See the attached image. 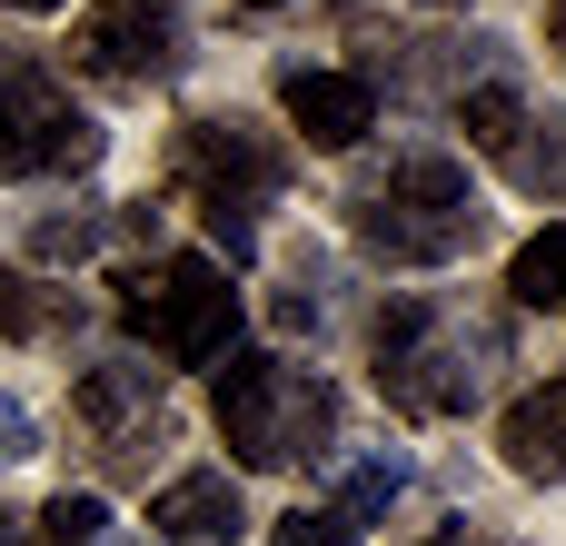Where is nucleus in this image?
<instances>
[{
	"label": "nucleus",
	"mask_w": 566,
	"mask_h": 546,
	"mask_svg": "<svg viewBox=\"0 0 566 546\" xmlns=\"http://www.w3.org/2000/svg\"><path fill=\"white\" fill-rule=\"evenodd\" d=\"M557 50H566V0H557Z\"/></svg>",
	"instance_id": "23"
},
{
	"label": "nucleus",
	"mask_w": 566,
	"mask_h": 546,
	"mask_svg": "<svg viewBox=\"0 0 566 546\" xmlns=\"http://www.w3.org/2000/svg\"><path fill=\"white\" fill-rule=\"evenodd\" d=\"M478 358H488V338L458 328L438 298H398V308L378 318V338H368L378 398H388L398 418H458V408H478V378H488Z\"/></svg>",
	"instance_id": "5"
},
{
	"label": "nucleus",
	"mask_w": 566,
	"mask_h": 546,
	"mask_svg": "<svg viewBox=\"0 0 566 546\" xmlns=\"http://www.w3.org/2000/svg\"><path fill=\"white\" fill-rule=\"evenodd\" d=\"M119 328L169 368H229L239 358V288L219 259H149L119 279Z\"/></svg>",
	"instance_id": "3"
},
{
	"label": "nucleus",
	"mask_w": 566,
	"mask_h": 546,
	"mask_svg": "<svg viewBox=\"0 0 566 546\" xmlns=\"http://www.w3.org/2000/svg\"><path fill=\"white\" fill-rule=\"evenodd\" d=\"M497 458H507L527 487H566V378L527 388V398L497 418Z\"/></svg>",
	"instance_id": "11"
},
{
	"label": "nucleus",
	"mask_w": 566,
	"mask_h": 546,
	"mask_svg": "<svg viewBox=\"0 0 566 546\" xmlns=\"http://www.w3.org/2000/svg\"><path fill=\"white\" fill-rule=\"evenodd\" d=\"M0 328H20V338H40V328H50V308H40V298H30V279H10V269H0Z\"/></svg>",
	"instance_id": "17"
},
{
	"label": "nucleus",
	"mask_w": 566,
	"mask_h": 546,
	"mask_svg": "<svg viewBox=\"0 0 566 546\" xmlns=\"http://www.w3.org/2000/svg\"><path fill=\"white\" fill-rule=\"evenodd\" d=\"M70 60L109 90H149V80L179 70V10L169 0H99V10H80Z\"/></svg>",
	"instance_id": "7"
},
{
	"label": "nucleus",
	"mask_w": 566,
	"mask_h": 546,
	"mask_svg": "<svg viewBox=\"0 0 566 546\" xmlns=\"http://www.w3.org/2000/svg\"><path fill=\"white\" fill-rule=\"evenodd\" d=\"M398 487H408V468H398V458H368V468H348L338 507H348V517H378V507H388Z\"/></svg>",
	"instance_id": "15"
},
{
	"label": "nucleus",
	"mask_w": 566,
	"mask_h": 546,
	"mask_svg": "<svg viewBox=\"0 0 566 546\" xmlns=\"http://www.w3.org/2000/svg\"><path fill=\"white\" fill-rule=\"evenodd\" d=\"M279 109L308 149H358L378 129V80L368 70H289L279 80Z\"/></svg>",
	"instance_id": "8"
},
{
	"label": "nucleus",
	"mask_w": 566,
	"mask_h": 546,
	"mask_svg": "<svg viewBox=\"0 0 566 546\" xmlns=\"http://www.w3.org/2000/svg\"><path fill=\"white\" fill-rule=\"evenodd\" d=\"M507 298H517V308H566V219L537 229V239L507 259Z\"/></svg>",
	"instance_id": "13"
},
{
	"label": "nucleus",
	"mask_w": 566,
	"mask_h": 546,
	"mask_svg": "<svg viewBox=\"0 0 566 546\" xmlns=\"http://www.w3.org/2000/svg\"><path fill=\"white\" fill-rule=\"evenodd\" d=\"M0 546H30V537H20V517H0Z\"/></svg>",
	"instance_id": "21"
},
{
	"label": "nucleus",
	"mask_w": 566,
	"mask_h": 546,
	"mask_svg": "<svg viewBox=\"0 0 566 546\" xmlns=\"http://www.w3.org/2000/svg\"><path fill=\"white\" fill-rule=\"evenodd\" d=\"M428 546H497V537H478V527H448V537H428Z\"/></svg>",
	"instance_id": "20"
},
{
	"label": "nucleus",
	"mask_w": 566,
	"mask_h": 546,
	"mask_svg": "<svg viewBox=\"0 0 566 546\" xmlns=\"http://www.w3.org/2000/svg\"><path fill=\"white\" fill-rule=\"evenodd\" d=\"M30 448H40V428H30V408H20V398H0V468H20Z\"/></svg>",
	"instance_id": "19"
},
{
	"label": "nucleus",
	"mask_w": 566,
	"mask_h": 546,
	"mask_svg": "<svg viewBox=\"0 0 566 546\" xmlns=\"http://www.w3.org/2000/svg\"><path fill=\"white\" fill-rule=\"evenodd\" d=\"M249 10H279V0H249Z\"/></svg>",
	"instance_id": "24"
},
{
	"label": "nucleus",
	"mask_w": 566,
	"mask_h": 546,
	"mask_svg": "<svg viewBox=\"0 0 566 546\" xmlns=\"http://www.w3.org/2000/svg\"><path fill=\"white\" fill-rule=\"evenodd\" d=\"M348 219H358V249L388 259V269H448L488 229V209H478V189L448 149H398L378 179H358Z\"/></svg>",
	"instance_id": "1"
},
{
	"label": "nucleus",
	"mask_w": 566,
	"mask_h": 546,
	"mask_svg": "<svg viewBox=\"0 0 566 546\" xmlns=\"http://www.w3.org/2000/svg\"><path fill=\"white\" fill-rule=\"evenodd\" d=\"M279 546H358V517L348 507H298V517H279Z\"/></svg>",
	"instance_id": "16"
},
{
	"label": "nucleus",
	"mask_w": 566,
	"mask_h": 546,
	"mask_svg": "<svg viewBox=\"0 0 566 546\" xmlns=\"http://www.w3.org/2000/svg\"><path fill=\"white\" fill-rule=\"evenodd\" d=\"M239 527H249V507H239L229 468H189L149 497V537H169V546H229Z\"/></svg>",
	"instance_id": "10"
},
{
	"label": "nucleus",
	"mask_w": 566,
	"mask_h": 546,
	"mask_svg": "<svg viewBox=\"0 0 566 546\" xmlns=\"http://www.w3.org/2000/svg\"><path fill=\"white\" fill-rule=\"evenodd\" d=\"M70 408H80V428H90L109 458H139V448L169 428V408H159V368H90Z\"/></svg>",
	"instance_id": "9"
},
{
	"label": "nucleus",
	"mask_w": 566,
	"mask_h": 546,
	"mask_svg": "<svg viewBox=\"0 0 566 546\" xmlns=\"http://www.w3.org/2000/svg\"><path fill=\"white\" fill-rule=\"evenodd\" d=\"M90 159H99V119L70 109V90L30 50H0V179H50Z\"/></svg>",
	"instance_id": "6"
},
{
	"label": "nucleus",
	"mask_w": 566,
	"mask_h": 546,
	"mask_svg": "<svg viewBox=\"0 0 566 546\" xmlns=\"http://www.w3.org/2000/svg\"><path fill=\"white\" fill-rule=\"evenodd\" d=\"M279 179H289V149L259 119L229 109V119H189L179 129V189H189V209L209 219V239L229 259L259 249V209L279 199Z\"/></svg>",
	"instance_id": "4"
},
{
	"label": "nucleus",
	"mask_w": 566,
	"mask_h": 546,
	"mask_svg": "<svg viewBox=\"0 0 566 546\" xmlns=\"http://www.w3.org/2000/svg\"><path fill=\"white\" fill-rule=\"evenodd\" d=\"M40 546H119V517H109L99 497H70V487H60V497L40 507Z\"/></svg>",
	"instance_id": "14"
},
{
	"label": "nucleus",
	"mask_w": 566,
	"mask_h": 546,
	"mask_svg": "<svg viewBox=\"0 0 566 546\" xmlns=\"http://www.w3.org/2000/svg\"><path fill=\"white\" fill-rule=\"evenodd\" d=\"M497 169L527 199H566V119H517V139L497 149Z\"/></svg>",
	"instance_id": "12"
},
{
	"label": "nucleus",
	"mask_w": 566,
	"mask_h": 546,
	"mask_svg": "<svg viewBox=\"0 0 566 546\" xmlns=\"http://www.w3.org/2000/svg\"><path fill=\"white\" fill-rule=\"evenodd\" d=\"M209 418H219V438H229L239 468H298V458H328V438H338L328 378L298 368V358H269V348H239L219 368Z\"/></svg>",
	"instance_id": "2"
},
{
	"label": "nucleus",
	"mask_w": 566,
	"mask_h": 546,
	"mask_svg": "<svg viewBox=\"0 0 566 546\" xmlns=\"http://www.w3.org/2000/svg\"><path fill=\"white\" fill-rule=\"evenodd\" d=\"M0 10H60V0H0Z\"/></svg>",
	"instance_id": "22"
},
{
	"label": "nucleus",
	"mask_w": 566,
	"mask_h": 546,
	"mask_svg": "<svg viewBox=\"0 0 566 546\" xmlns=\"http://www.w3.org/2000/svg\"><path fill=\"white\" fill-rule=\"evenodd\" d=\"M30 249H40V259H80V249H90V219H40Z\"/></svg>",
	"instance_id": "18"
}]
</instances>
